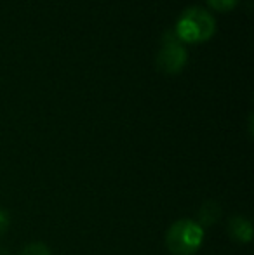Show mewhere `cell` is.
<instances>
[{
	"label": "cell",
	"mask_w": 254,
	"mask_h": 255,
	"mask_svg": "<svg viewBox=\"0 0 254 255\" xmlns=\"http://www.w3.org/2000/svg\"><path fill=\"white\" fill-rule=\"evenodd\" d=\"M214 31H216V21L213 14L199 5L185 9L174 28V35L181 44L207 42L214 35Z\"/></svg>",
	"instance_id": "6da1fadb"
},
{
	"label": "cell",
	"mask_w": 254,
	"mask_h": 255,
	"mask_svg": "<svg viewBox=\"0 0 254 255\" xmlns=\"http://www.w3.org/2000/svg\"><path fill=\"white\" fill-rule=\"evenodd\" d=\"M204 243V228L192 219H180L166 231V249L173 255H195Z\"/></svg>",
	"instance_id": "7a4b0ae2"
},
{
	"label": "cell",
	"mask_w": 254,
	"mask_h": 255,
	"mask_svg": "<svg viewBox=\"0 0 254 255\" xmlns=\"http://www.w3.org/2000/svg\"><path fill=\"white\" fill-rule=\"evenodd\" d=\"M188 61V54L183 44L178 40L174 33H167L164 37L162 47L157 54V68L167 75H176L185 68Z\"/></svg>",
	"instance_id": "3957f363"
},
{
	"label": "cell",
	"mask_w": 254,
	"mask_h": 255,
	"mask_svg": "<svg viewBox=\"0 0 254 255\" xmlns=\"http://www.w3.org/2000/svg\"><path fill=\"white\" fill-rule=\"evenodd\" d=\"M228 235L232 240L239 243H249L253 240V224L249 219L242 217V215H234L228 221Z\"/></svg>",
	"instance_id": "277c9868"
},
{
	"label": "cell",
	"mask_w": 254,
	"mask_h": 255,
	"mask_svg": "<svg viewBox=\"0 0 254 255\" xmlns=\"http://www.w3.org/2000/svg\"><path fill=\"white\" fill-rule=\"evenodd\" d=\"M220 215H221V208H220V205H218V202L209 200V202H206L202 205V208H200V212H199L200 222L199 224L202 226V228L204 226H213L218 222Z\"/></svg>",
	"instance_id": "5b68a950"
},
{
	"label": "cell",
	"mask_w": 254,
	"mask_h": 255,
	"mask_svg": "<svg viewBox=\"0 0 254 255\" xmlns=\"http://www.w3.org/2000/svg\"><path fill=\"white\" fill-rule=\"evenodd\" d=\"M19 255H52V254H51V249H49L45 243L33 242V243H28V245L21 250Z\"/></svg>",
	"instance_id": "8992f818"
},
{
	"label": "cell",
	"mask_w": 254,
	"mask_h": 255,
	"mask_svg": "<svg viewBox=\"0 0 254 255\" xmlns=\"http://www.w3.org/2000/svg\"><path fill=\"white\" fill-rule=\"evenodd\" d=\"M209 7H213L214 10H220V12H228L239 3V0H207Z\"/></svg>",
	"instance_id": "52a82bcc"
},
{
	"label": "cell",
	"mask_w": 254,
	"mask_h": 255,
	"mask_svg": "<svg viewBox=\"0 0 254 255\" xmlns=\"http://www.w3.org/2000/svg\"><path fill=\"white\" fill-rule=\"evenodd\" d=\"M9 224H10L9 215H7L5 210H2V208H0V235H2V233H5L7 229H9Z\"/></svg>",
	"instance_id": "ba28073f"
}]
</instances>
